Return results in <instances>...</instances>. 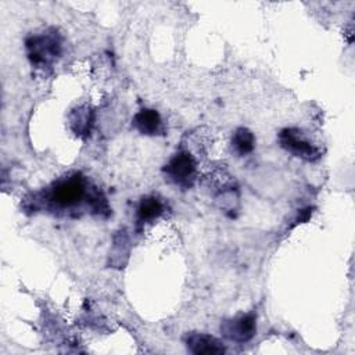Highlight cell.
<instances>
[{
  "label": "cell",
  "instance_id": "6da1fadb",
  "mask_svg": "<svg viewBox=\"0 0 355 355\" xmlns=\"http://www.w3.org/2000/svg\"><path fill=\"white\" fill-rule=\"evenodd\" d=\"M86 196L85 179L79 173H73L58 180L47 193V201L57 208H71L78 205Z\"/></svg>",
  "mask_w": 355,
  "mask_h": 355
},
{
  "label": "cell",
  "instance_id": "5b68a950",
  "mask_svg": "<svg viewBox=\"0 0 355 355\" xmlns=\"http://www.w3.org/2000/svg\"><path fill=\"white\" fill-rule=\"evenodd\" d=\"M220 331L226 338L234 343H247L257 331V316L255 313H245L223 320Z\"/></svg>",
  "mask_w": 355,
  "mask_h": 355
},
{
  "label": "cell",
  "instance_id": "30bf717a",
  "mask_svg": "<svg viewBox=\"0 0 355 355\" xmlns=\"http://www.w3.org/2000/svg\"><path fill=\"white\" fill-rule=\"evenodd\" d=\"M232 146L239 155H247L255 147V137L250 129L239 128L232 136Z\"/></svg>",
  "mask_w": 355,
  "mask_h": 355
},
{
  "label": "cell",
  "instance_id": "277c9868",
  "mask_svg": "<svg viewBox=\"0 0 355 355\" xmlns=\"http://www.w3.org/2000/svg\"><path fill=\"white\" fill-rule=\"evenodd\" d=\"M279 143L280 147L284 148L286 151L291 153L293 155L305 159V161H316L320 157V151L318 147H315L312 143L308 140L302 139L300 132L293 128L283 129L279 133Z\"/></svg>",
  "mask_w": 355,
  "mask_h": 355
},
{
  "label": "cell",
  "instance_id": "52a82bcc",
  "mask_svg": "<svg viewBox=\"0 0 355 355\" xmlns=\"http://www.w3.org/2000/svg\"><path fill=\"white\" fill-rule=\"evenodd\" d=\"M133 126L146 136H155L162 132V121L158 111L151 108L140 110L133 118Z\"/></svg>",
  "mask_w": 355,
  "mask_h": 355
},
{
  "label": "cell",
  "instance_id": "ba28073f",
  "mask_svg": "<svg viewBox=\"0 0 355 355\" xmlns=\"http://www.w3.org/2000/svg\"><path fill=\"white\" fill-rule=\"evenodd\" d=\"M69 123L76 136L86 137L93 125V111L86 105L75 108L69 115Z\"/></svg>",
  "mask_w": 355,
  "mask_h": 355
},
{
  "label": "cell",
  "instance_id": "8992f818",
  "mask_svg": "<svg viewBox=\"0 0 355 355\" xmlns=\"http://www.w3.org/2000/svg\"><path fill=\"white\" fill-rule=\"evenodd\" d=\"M186 347L196 355H216L226 351L225 345L214 336L205 333H191L186 337Z\"/></svg>",
  "mask_w": 355,
  "mask_h": 355
},
{
  "label": "cell",
  "instance_id": "9c48e42d",
  "mask_svg": "<svg viewBox=\"0 0 355 355\" xmlns=\"http://www.w3.org/2000/svg\"><path fill=\"white\" fill-rule=\"evenodd\" d=\"M164 211L162 202L157 197H144L141 198L139 207H137V223L144 225L154 219H157Z\"/></svg>",
  "mask_w": 355,
  "mask_h": 355
},
{
  "label": "cell",
  "instance_id": "3957f363",
  "mask_svg": "<svg viewBox=\"0 0 355 355\" xmlns=\"http://www.w3.org/2000/svg\"><path fill=\"white\" fill-rule=\"evenodd\" d=\"M162 171L169 182L182 189H189L196 179V161L190 153L179 151L169 159Z\"/></svg>",
  "mask_w": 355,
  "mask_h": 355
},
{
  "label": "cell",
  "instance_id": "7a4b0ae2",
  "mask_svg": "<svg viewBox=\"0 0 355 355\" xmlns=\"http://www.w3.org/2000/svg\"><path fill=\"white\" fill-rule=\"evenodd\" d=\"M32 65L46 67L61 54V40L55 32L31 36L25 42Z\"/></svg>",
  "mask_w": 355,
  "mask_h": 355
}]
</instances>
